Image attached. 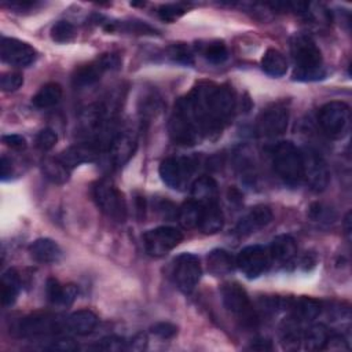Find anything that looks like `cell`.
<instances>
[{
  "instance_id": "7c38bea8",
  "label": "cell",
  "mask_w": 352,
  "mask_h": 352,
  "mask_svg": "<svg viewBox=\"0 0 352 352\" xmlns=\"http://www.w3.org/2000/svg\"><path fill=\"white\" fill-rule=\"evenodd\" d=\"M235 264L246 278H257L264 274L271 264L270 250L261 245L246 246L238 253Z\"/></svg>"
},
{
  "instance_id": "44dd1931",
  "label": "cell",
  "mask_w": 352,
  "mask_h": 352,
  "mask_svg": "<svg viewBox=\"0 0 352 352\" xmlns=\"http://www.w3.org/2000/svg\"><path fill=\"white\" fill-rule=\"evenodd\" d=\"M268 250H270L271 261L286 264L292 261V258L296 256L297 245L290 235H278L272 239Z\"/></svg>"
},
{
  "instance_id": "7a4b0ae2",
  "label": "cell",
  "mask_w": 352,
  "mask_h": 352,
  "mask_svg": "<svg viewBox=\"0 0 352 352\" xmlns=\"http://www.w3.org/2000/svg\"><path fill=\"white\" fill-rule=\"evenodd\" d=\"M274 168L285 184L298 186L302 180L301 150L289 140L279 142L274 148Z\"/></svg>"
},
{
  "instance_id": "d590c367",
  "label": "cell",
  "mask_w": 352,
  "mask_h": 352,
  "mask_svg": "<svg viewBox=\"0 0 352 352\" xmlns=\"http://www.w3.org/2000/svg\"><path fill=\"white\" fill-rule=\"evenodd\" d=\"M58 142V135L54 129L51 128H44L41 129L37 135H36V139H34V143H36V147L41 151H48L51 150Z\"/></svg>"
},
{
  "instance_id": "e575fe53",
  "label": "cell",
  "mask_w": 352,
  "mask_h": 352,
  "mask_svg": "<svg viewBox=\"0 0 352 352\" xmlns=\"http://www.w3.org/2000/svg\"><path fill=\"white\" fill-rule=\"evenodd\" d=\"M202 54L206 58V60H209L210 63H214V65L223 63L228 58V50H227L226 44L221 41H212V43L206 44Z\"/></svg>"
},
{
  "instance_id": "d4e9b609",
  "label": "cell",
  "mask_w": 352,
  "mask_h": 352,
  "mask_svg": "<svg viewBox=\"0 0 352 352\" xmlns=\"http://www.w3.org/2000/svg\"><path fill=\"white\" fill-rule=\"evenodd\" d=\"M208 270L214 276L227 275L234 270L235 260L234 257L224 249H213L206 257Z\"/></svg>"
},
{
  "instance_id": "8d00e7d4",
  "label": "cell",
  "mask_w": 352,
  "mask_h": 352,
  "mask_svg": "<svg viewBox=\"0 0 352 352\" xmlns=\"http://www.w3.org/2000/svg\"><path fill=\"white\" fill-rule=\"evenodd\" d=\"M168 56L177 63L191 65L192 63V54L190 48L184 44H173L168 48Z\"/></svg>"
},
{
  "instance_id": "484cf974",
  "label": "cell",
  "mask_w": 352,
  "mask_h": 352,
  "mask_svg": "<svg viewBox=\"0 0 352 352\" xmlns=\"http://www.w3.org/2000/svg\"><path fill=\"white\" fill-rule=\"evenodd\" d=\"M302 340V331L300 327V320L290 316L280 324V342L287 351H296Z\"/></svg>"
},
{
  "instance_id": "3957f363",
  "label": "cell",
  "mask_w": 352,
  "mask_h": 352,
  "mask_svg": "<svg viewBox=\"0 0 352 352\" xmlns=\"http://www.w3.org/2000/svg\"><path fill=\"white\" fill-rule=\"evenodd\" d=\"M221 298L226 308L246 327H256L258 316L246 293V290L235 282L224 283L221 287Z\"/></svg>"
},
{
  "instance_id": "277c9868",
  "label": "cell",
  "mask_w": 352,
  "mask_h": 352,
  "mask_svg": "<svg viewBox=\"0 0 352 352\" xmlns=\"http://www.w3.org/2000/svg\"><path fill=\"white\" fill-rule=\"evenodd\" d=\"M169 133L175 143L183 146H191L201 138V131L184 98H180L175 104L169 120Z\"/></svg>"
},
{
  "instance_id": "ffe728a7",
  "label": "cell",
  "mask_w": 352,
  "mask_h": 352,
  "mask_svg": "<svg viewBox=\"0 0 352 352\" xmlns=\"http://www.w3.org/2000/svg\"><path fill=\"white\" fill-rule=\"evenodd\" d=\"M45 293L47 298L54 305L60 307H69L73 304V301L77 297V286L69 283V285H60L56 279L50 278L45 285Z\"/></svg>"
},
{
  "instance_id": "8992f818",
  "label": "cell",
  "mask_w": 352,
  "mask_h": 352,
  "mask_svg": "<svg viewBox=\"0 0 352 352\" xmlns=\"http://www.w3.org/2000/svg\"><path fill=\"white\" fill-rule=\"evenodd\" d=\"M349 106L338 100L323 104L318 113L319 125L322 131L330 138L342 136L349 126Z\"/></svg>"
},
{
  "instance_id": "f35d334b",
  "label": "cell",
  "mask_w": 352,
  "mask_h": 352,
  "mask_svg": "<svg viewBox=\"0 0 352 352\" xmlns=\"http://www.w3.org/2000/svg\"><path fill=\"white\" fill-rule=\"evenodd\" d=\"M151 333L161 340H170L177 334V327L169 322H158L150 327Z\"/></svg>"
},
{
  "instance_id": "d6986e66",
  "label": "cell",
  "mask_w": 352,
  "mask_h": 352,
  "mask_svg": "<svg viewBox=\"0 0 352 352\" xmlns=\"http://www.w3.org/2000/svg\"><path fill=\"white\" fill-rule=\"evenodd\" d=\"M98 324V316L89 309H78L65 319V330L77 336L89 334Z\"/></svg>"
},
{
  "instance_id": "9c48e42d",
  "label": "cell",
  "mask_w": 352,
  "mask_h": 352,
  "mask_svg": "<svg viewBox=\"0 0 352 352\" xmlns=\"http://www.w3.org/2000/svg\"><path fill=\"white\" fill-rule=\"evenodd\" d=\"M302 158V179L308 183L311 190L323 191L330 180V173L323 157L314 148L308 147L301 151Z\"/></svg>"
},
{
  "instance_id": "ee69618b",
  "label": "cell",
  "mask_w": 352,
  "mask_h": 352,
  "mask_svg": "<svg viewBox=\"0 0 352 352\" xmlns=\"http://www.w3.org/2000/svg\"><path fill=\"white\" fill-rule=\"evenodd\" d=\"M0 169H1V179L6 180L11 176L12 173V164H11V160H8L6 155L1 157V161H0Z\"/></svg>"
},
{
  "instance_id": "7bdbcfd3",
  "label": "cell",
  "mask_w": 352,
  "mask_h": 352,
  "mask_svg": "<svg viewBox=\"0 0 352 352\" xmlns=\"http://www.w3.org/2000/svg\"><path fill=\"white\" fill-rule=\"evenodd\" d=\"M1 140L6 146H8L14 150H23L26 147V140L21 135H15V133L14 135H4L1 138Z\"/></svg>"
},
{
  "instance_id": "74e56055",
  "label": "cell",
  "mask_w": 352,
  "mask_h": 352,
  "mask_svg": "<svg viewBox=\"0 0 352 352\" xmlns=\"http://www.w3.org/2000/svg\"><path fill=\"white\" fill-rule=\"evenodd\" d=\"M23 84V77L18 72H7L0 77V88L4 92H14Z\"/></svg>"
},
{
  "instance_id": "6da1fadb",
  "label": "cell",
  "mask_w": 352,
  "mask_h": 352,
  "mask_svg": "<svg viewBox=\"0 0 352 352\" xmlns=\"http://www.w3.org/2000/svg\"><path fill=\"white\" fill-rule=\"evenodd\" d=\"M292 56L294 60V80L316 81L324 77L323 58L315 41L304 34L292 40Z\"/></svg>"
},
{
  "instance_id": "ab89813d",
  "label": "cell",
  "mask_w": 352,
  "mask_h": 352,
  "mask_svg": "<svg viewBox=\"0 0 352 352\" xmlns=\"http://www.w3.org/2000/svg\"><path fill=\"white\" fill-rule=\"evenodd\" d=\"M184 14V8L179 4H165L158 8V15L162 21L173 22Z\"/></svg>"
},
{
  "instance_id": "836d02e7",
  "label": "cell",
  "mask_w": 352,
  "mask_h": 352,
  "mask_svg": "<svg viewBox=\"0 0 352 352\" xmlns=\"http://www.w3.org/2000/svg\"><path fill=\"white\" fill-rule=\"evenodd\" d=\"M76 36H77L76 28L67 21H59L55 25H52V28H51V38L55 43L66 44V43L73 41L76 38Z\"/></svg>"
},
{
  "instance_id": "8fae6325",
  "label": "cell",
  "mask_w": 352,
  "mask_h": 352,
  "mask_svg": "<svg viewBox=\"0 0 352 352\" xmlns=\"http://www.w3.org/2000/svg\"><path fill=\"white\" fill-rule=\"evenodd\" d=\"M202 268L197 256L182 253L173 261V279L176 286L186 294L191 293L198 285Z\"/></svg>"
},
{
  "instance_id": "60d3db41",
  "label": "cell",
  "mask_w": 352,
  "mask_h": 352,
  "mask_svg": "<svg viewBox=\"0 0 352 352\" xmlns=\"http://www.w3.org/2000/svg\"><path fill=\"white\" fill-rule=\"evenodd\" d=\"M98 349L110 351V352H118L121 349L126 348V341H124L120 337H106L100 340V342L96 345Z\"/></svg>"
},
{
  "instance_id": "e0dca14e",
  "label": "cell",
  "mask_w": 352,
  "mask_h": 352,
  "mask_svg": "<svg viewBox=\"0 0 352 352\" xmlns=\"http://www.w3.org/2000/svg\"><path fill=\"white\" fill-rule=\"evenodd\" d=\"M271 220H272V210L267 205H257V206L252 208L238 221V224L235 227V232L241 236L250 235V234L261 230L267 224H270Z\"/></svg>"
},
{
  "instance_id": "ba28073f",
  "label": "cell",
  "mask_w": 352,
  "mask_h": 352,
  "mask_svg": "<svg viewBox=\"0 0 352 352\" xmlns=\"http://www.w3.org/2000/svg\"><path fill=\"white\" fill-rule=\"evenodd\" d=\"M121 65L118 55L103 54L95 60L80 66L73 74V84L77 88H85L98 82L103 73L109 70H116Z\"/></svg>"
},
{
  "instance_id": "52a82bcc",
  "label": "cell",
  "mask_w": 352,
  "mask_h": 352,
  "mask_svg": "<svg viewBox=\"0 0 352 352\" xmlns=\"http://www.w3.org/2000/svg\"><path fill=\"white\" fill-rule=\"evenodd\" d=\"M194 170L195 162L190 157H168L158 168L162 182L175 190H183L187 187Z\"/></svg>"
},
{
  "instance_id": "1f68e13d",
  "label": "cell",
  "mask_w": 352,
  "mask_h": 352,
  "mask_svg": "<svg viewBox=\"0 0 352 352\" xmlns=\"http://www.w3.org/2000/svg\"><path fill=\"white\" fill-rule=\"evenodd\" d=\"M329 330L324 324H314L302 333V342L308 351H322L326 348L329 340Z\"/></svg>"
},
{
  "instance_id": "f1b7e54d",
  "label": "cell",
  "mask_w": 352,
  "mask_h": 352,
  "mask_svg": "<svg viewBox=\"0 0 352 352\" xmlns=\"http://www.w3.org/2000/svg\"><path fill=\"white\" fill-rule=\"evenodd\" d=\"M261 67L271 77H282L287 72V60L280 51L268 48L261 58Z\"/></svg>"
},
{
  "instance_id": "2e32d148",
  "label": "cell",
  "mask_w": 352,
  "mask_h": 352,
  "mask_svg": "<svg viewBox=\"0 0 352 352\" xmlns=\"http://www.w3.org/2000/svg\"><path fill=\"white\" fill-rule=\"evenodd\" d=\"M138 147V135L132 129L117 131L109 144L107 153L114 166H122L135 154Z\"/></svg>"
},
{
  "instance_id": "4fadbf2b",
  "label": "cell",
  "mask_w": 352,
  "mask_h": 352,
  "mask_svg": "<svg viewBox=\"0 0 352 352\" xmlns=\"http://www.w3.org/2000/svg\"><path fill=\"white\" fill-rule=\"evenodd\" d=\"M65 330V320L50 314H34L23 318L18 324L22 337H44Z\"/></svg>"
},
{
  "instance_id": "83f0119b",
  "label": "cell",
  "mask_w": 352,
  "mask_h": 352,
  "mask_svg": "<svg viewBox=\"0 0 352 352\" xmlns=\"http://www.w3.org/2000/svg\"><path fill=\"white\" fill-rule=\"evenodd\" d=\"M223 224H224V216L217 202L204 205L202 219L198 228L205 234H214L223 228Z\"/></svg>"
},
{
  "instance_id": "ac0fdd59",
  "label": "cell",
  "mask_w": 352,
  "mask_h": 352,
  "mask_svg": "<svg viewBox=\"0 0 352 352\" xmlns=\"http://www.w3.org/2000/svg\"><path fill=\"white\" fill-rule=\"evenodd\" d=\"M102 150L92 142L77 143L63 150L58 158L70 169L85 162H92Z\"/></svg>"
},
{
  "instance_id": "f546056e",
  "label": "cell",
  "mask_w": 352,
  "mask_h": 352,
  "mask_svg": "<svg viewBox=\"0 0 352 352\" xmlns=\"http://www.w3.org/2000/svg\"><path fill=\"white\" fill-rule=\"evenodd\" d=\"M202 212H204V205L191 198V199L186 201L179 208L177 219L183 227L197 228V227H199V223L202 219Z\"/></svg>"
},
{
  "instance_id": "cb8c5ba5",
  "label": "cell",
  "mask_w": 352,
  "mask_h": 352,
  "mask_svg": "<svg viewBox=\"0 0 352 352\" xmlns=\"http://www.w3.org/2000/svg\"><path fill=\"white\" fill-rule=\"evenodd\" d=\"M192 199L202 205L217 202V184L209 176H201L191 184Z\"/></svg>"
},
{
  "instance_id": "4316f807",
  "label": "cell",
  "mask_w": 352,
  "mask_h": 352,
  "mask_svg": "<svg viewBox=\"0 0 352 352\" xmlns=\"http://www.w3.org/2000/svg\"><path fill=\"white\" fill-rule=\"evenodd\" d=\"M62 99V87L58 82L44 84L32 98V103L37 109H50Z\"/></svg>"
},
{
  "instance_id": "f6af8a7d",
  "label": "cell",
  "mask_w": 352,
  "mask_h": 352,
  "mask_svg": "<svg viewBox=\"0 0 352 352\" xmlns=\"http://www.w3.org/2000/svg\"><path fill=\"white\" fill-rule=\"evenodd\" d=\"M146 342H147V338H146V336L144 334H138L133 340H132V342H131V346H132V349H136V351H140V349H143L144 346H146Z\"/></svg>"
},
{
  "instance_id": "d6a6232c",
  "label": "cell",
  "mask_w": 352,
  "mask_h": 352,
  "mask_svg": "<svg viewBox=\"0 0 352 352\" xmlns=\"http://www.w3.org/2000/svg\"><path fill=\"white\" fill-rule=\"evenodd\" d=\"M41 170L44 176L55 184H63L69 180L70 169L56 157V158H45L41 162Z\"/></svg>"
},
{
  "instance_id": "5b68a950",
  "label": "cell",
  "mask_w": 352,
  "mask_h": 352,
  "mask_svg": "<svg viewBox=\"0 0 352 352\" xmlns=\"http://www.w3.org/2000/svg\"><path fill=\"white\" fill-rule=\"evenodd\" d=\"M94 199L98 208L110 219L124 221L126 219V202L122 192L109 180H100L94 186Z\"/></svg>"
},
{
  "instance_id": "5bb4252c",
  "label": "cell",
  "mask_w": 352,
  "mask_h": 352,
  "mask_svg": "<svg viewBox=\"0 0 352 352\" xmlns=\"http://www.w3.org/2000/svg\"><path fill=\"white\" fill-rule=\"evenodd\" d=\"M289 125V110L285 106L275 104L265 109L257 118L256 131L261 138H276L282 135Z\"/></svg>"
},
{
  "instance_id": "4dcf8cb0",
  "label": "cell",
  "mask_w": 352,
  "mask_h": 352,
  "mask_svg": "<svg viewBox=\"0 0 352 352\" xmlns=\"http://www.w3.org/2000/svg\"><path fill=\"white\" fill-rule=\"evenodd\" d=\"M0 286H1V302H3V305L7 307V305L14 304L16 297H18L19 287H21V280H19L18 272L12 268L7 270L1 275Z\"/></svg>"
},
{
  "instance_id": "603a6c76",
  "label": "cell",
  "mask_w": 352,
  "mask_h": 352,
  "mask_svg": "<svg viewBox=\"0 0 352 352\" xmlns=\"http://www.w3.org/2000/svg\"><path fill=\"white\" fill-rule=\"evenodd\" d=\"M286 305L290 308L292 316L300 322L314 320L315 318L319 316L322 309L319 301L311 297H300V298L292 300L289 304L286 302Z\"/></svg>"
},
{
  "instance_id": "30bf717a",
  "label": "cell",
  "mask_w": 352,
  "mask_h": 352,
  "mask_svg": "<svg viewBox=\"0 0 352 352\" xmlns=\"http://www.w3.org/2000/svg\"><path fill=\"white\" fill-rule=\"evenodd\" d=\"M183 241V234L175 227L161 226L148 230L143 235L146 252L150 256L161 257L173 250Z\"/></svg>"
},
{
  "instance_id": "b9f144b4",
  "label": "cell",
  "mask_w": 352,
  "mask_h": 352,
  "mask_svg": "<svg viewBox=\"0 0 352 352\" xmlns=\"http://www.w3.org/2000/svg\"><path fill=\"white\" fill-rule=\"evenodd\" d=\"M51 351H60V352H72V351H77L78 345L74 340L69 338V337H62V338H56L51 342V345L47 346Z\"/></svg>"
},
{
  "instance_id": "9a60e30c",
  "label": "cell",
  "mask_w": 352,
  "mask_h": 352,
  "mask_svg": "<svg viewBox=\"0 0 352 352\" xmlns=\"http://www.w3.org/2000/svg\"><path fill=\"white\" fill-rule=\"evenodd\" d=\"M0 55L1 59L11 66L26 67L34 62L37 52L30 44L22 40L12 37H1Z\"/></svg>"
},
{
  "instance_id": "7402d4cb",
  "label": "cell",
  "mask_w": 352,
  "mask_h": 352,
  "mask_svg": "<svg viewBox=\"0 0 352 352\" xmlns=\"http://www.w3.org/2000/svg\"><path fill=\"white\" fill-rule=\"evenodd\" d=\"M29 252L32 254V257L38 261V263H55L60 258L62 252L59 245L50 239V238H38L36 239L30 246H29Z\"/></svg>"
}]
</instances>
